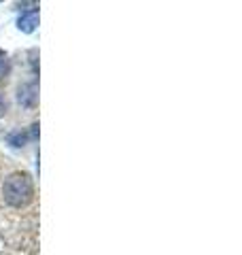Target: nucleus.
Instances as JSON below:
<instances>
[{
    "label": "nucleus",
    "mask_w": 242,
    "mask_h": 255,
    "mask_svg": "<svg viewBox=\"0 0 242 255\" xmlns=\"http://www.w3.org/2000/svg\"><path fill=\"white\" fill-rule=\"evenodd\" d=\"M2 194H4L6 204L15 206V209H21V206L30 204L32 198H34V183H32L28 172H13L4 181Z\"/></svg>",
    "instance_id": "1"
},
{
    "label": "nucleus",
    "mask_w": 242,
    "mask_h": 255,
    "mask_svg": "<svg viewBox=\"0 0 242 255\" xmlns=\"http://www.w3.org/2000/svg\"><path fill=\"white\" fill-rule=\"evenodd\" d=\"M2 62H4V51L0 49V64H2Z\"/></svg>",
    "instance_id": "7"
},
{
    "label": "nucleus",
    "mask_w": 242,
    "mask_h": 255,
    "mask_svg": "<svg viewBox=\"0 0 242 255\" xmlns=\"http://www.w3.org/2000/svg\"><path fill=\"white\" fill-rule=\"evenodd\" d=\"M6 109H9V105H6L4 96H0V117H4V115H6Z\"/></svg>",
    "instance_id": "5"
},
{
    "label": "nucleus",
    "mask_w": 242,
    "mask_h": 255,
    "mask_svg": "<svg viewBox=\"0 0 242 255\" xmlns=\"http://www.w3.org/2000/svg\"><path fill=\"white\" fill-rule=\"evenodd\" d=\"M38 26V11L36 9H32L28 13H21V17L17 21V28L21 32H26V34H30V32H34Z\"/></svg>",
    "instance_id": "3"
},
{
    "label": "nucleus",
    "mask_w": 242,
    "mask_h": 255,
    "mask_svg": "<svg viewBox=\"0 0 242 255\" xmlns=\"http://www.w3.org/2000/svg\"><path fill=\"white\" fill-rule=\"evenodd\" d=\"M6 75H9V66H2L0 68V85L6 81Z\"/></svg>",
    "instance_id": "6"
},
{
    "label": "nucleus",
    "mask_w": 242,
    "mask_h": 255,
    "mask_svg": "<svg viewBox=\"0 0 242 255\" xmlns=\"http://www.w3.org/2000/svg\"><path fill=\"white\" fill-rule=\"evenodd\" d=\"M19 102L23 107H34L36 105V83L34 81L19 87Z\"/></svg>",
    "instance_id": "4"
},
{
    "label": "nucleus",
    "mask_w": 242,
    "mask_h": 255,
    "mask_svg": "<svg viewBox=\"0 0 242 255\" xmlns=\"http://www.w3.org/2000/svg\"><path fill=\"white\" fill-rule=\"evenodd\" d=\"M38 138V124H34L28 132H13L9 134V142L13 147H23L28 140H36Z\"/></svg>",
    "instance_id": "2"
}]
</instances>
